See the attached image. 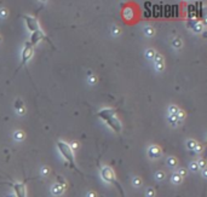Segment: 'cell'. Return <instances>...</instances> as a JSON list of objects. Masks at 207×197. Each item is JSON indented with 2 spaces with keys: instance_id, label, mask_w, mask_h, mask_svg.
Listing matches in <instances>:
<instances>
[{
  "instance_id": "1",
  "label": "cell",
  "mask_w": 207,
  "mask_h": 197,
  "mask_svg": "<svg viewBox=\"0 0 207 197\" xmlns=\"http://www.w3.org/2000/svg\"><path fill=\"white\" fill-rule=\"evenodd\" d=\"M97 116L103 120L104 122L115 132V133H121L123 131V125L121 121L116 116V111L114 108H103L97 113Z\"/></svg>"
},
{
  "instance_id": "2",
  "label": "cell",
  "mask_w": 207,
  "mask_h": 197,
  "mask_svg": "<svg viewBox=\"0 0 207 197\" xmlns=\"http://www.w3.org/2000/svg\"><path fill=\"white\" fill-rule=\"evenodd\" d=\"M56 145H57V149H58L60 154H61V155L63 156V158L68 162V164L70 166V168H73L74 171L79 172L80 174H83V173L79 171V168L76 167L75 155H74V151H73L72 146H70L67 141H64V140H58V141L56 143Z\"/></svg>"
},
{
  "instance_id": "3",
  "label": "cell",
  "mask_w": 207,
  "mask_h": 197,
  "mask_svg": "<svg viewBox=\"0 0 207 197\" xmlns=\"http://www.w3.org/2000/svg\"><path fill=\"white\" fill-rule=\"evenodd\" d=\"M101 177H102V179H103L104 181L113 184V185H114V186L119 190V192H120L121 197H125L124 187H123V186H121V184L118 181L116 176H115V172L113 171V168H111V167H108V166H104V167H102V168H101Z\"/></svg>"
},
{
  "instance_id": "4",
  "label": "cell",
  "mask_w": 207,
  "mask_h": 197,
  "mask_svg": "<svg viewBox=\"0 0 207 197\" xmlns=\"http://www.w3.org/2000/svg\"><path fill=\"white\" fill-rule=\"evenodd\" d=\"M33 53H34V47L27 41L25 44H24V47H23V50H22V56H21V63H20V65H18V68H17V71L23 68V65H25L30 58L33 57Z\"/></svg>"
},
{
  "instance_id": "5",
  "label": "cell",
  "mask_w": 207,
  "mask_h": 197,
  "mask_svg": "<svg viewBox=\"0 0 207 197\" xmlns=\"http://www.w3.org/2000/svg\"><path fill=\"white\" fill-rule=\"evenodd\" d=\"M22 17H23V20H24V22H25V25H27V28L29 29L30 33L41 30L40 24H39V21H38V18H37L35 16H32V15H23Z\"/></svg>"
},
{
  "instance_id": "6",
  "label": "cell",
  "mask_w": 207,
  "mask_h": 197,
  "mask_svg": "<svg viewBox=\"0 0 207 197\" xmlns=\"http://www.w3.org/2000/svg\"><path fill=\"white\" fill-rule=\"evenodd\" d=\"M10 187H12L16 197H27V187L25 181L24 183H5Z\"/></svg>"
},
{
  "instance_id": "7",
  "label": "cell",
  "mask_w": 207,
  "mask_h": 197,
  "mask_svg": "<svg viewBox=\"0 0 207 197\" xmlns=\"http://www.w3.org/2000/svg\"><path fill=\"white\" fill-rule=\"evenodd\" d=\"M42 40H46V41H49L50 42V40L47 39V37L45 35V33L41 30H38V32H34V33H30V39H29V44L34 47L35 45H38L40 41H42Z\"/></svg>"
},
{
  "instance_id": "8",
  "label": "cell",
  "mask_w": 207,
  "mask_h": 197,
  "mask_svg": "<svg viewBox=\"0 0 207 197\" xmlns=\"http://www.w3.org/2000/svg\"><path fill=\"white\" fill-rule=\"evenodd\" d=\"M161 155V150L158 148V146H151L150 149H149V156L153 158H156L159 157Z\"/></svg>"
},
{
  "instance_id": "9",
  "label": "cell",
  "mask_w": 207,
  "mask_h": 197,
  "mask_svg": "<svg viewBox=\"0 0 207 197\" xmlns=\"http://www.w3.org/2000/svg\"><path fill=\"white\" fill-rule=\"evenodd\" d=\"M181 180H182V177H181L178 173H174V174L172 176V181H173L174 184H179Z\"/></svg>"
},
{
  "instance_id": "10",
  "label": "cell",
  "mask_w": 207,
  "mask_h": 197,
  "mask_svg": "<svg viewBox=\"0 0 207 197\" xmlns=\"http://www.w3.org/2000/svg\"><path fill=\"white\" fill-rule=\"evenodd\" d=\"M52 192H53L55 195H61L63 192V187L62 186H55V187L52 189Z\"/></svg>"
},
{
  "instance_id": "11",
  "label": "cell",
  "mask_w": 207,
  "mask_h": 197,
  "mask_svg": "<svg viewBox=\"0 0 207 197\" xmlns=\"http://www.w3.org/2000/svg\"><path fill=\"white\" fill-rule=\"evenodd\" d=\"M167 162H168V163H172V164H171L172 167H174V166L177 164V161H176L174 158H168V161H167Z\"/></svg>"
},
{
  "instance_id": "12",
  "label": "cell",
  "mask_w": 207,
  "mask_h": 197,
  "mask_svg": "<svg viewBox=\"0 0 207 197\" xmlns=\"http://www.w3.org/2000/svg\"><path fill=\"white\" fill-rule=\"evenodd\" d=\"M16 138H17V139H22V138H23V133H21V132H17V133H16Z\"/></svg>"
},
{
  "instance_id": "13",
  "label": "cell",
  "mask_w": 207,
  "mask_h": 197,
  "mask_svg": "<svg viewBox=\"0 0 207 197\" xmlns=\"http://www.w3.org/2000/svg\"><path fill=\"white\" fill-rule=\"evenodd\" d=\"M156 174H158V176H156L158 179H162V178H164V173H162V172H158Z\"/></svg>"
},
{
  "instance_id": "14",
  "label": "cell",
  "mask_w": 207,
  "mask_h": 197,
  "mask_svg": "<svg viewBox=\"0 0 207 197\" xmlns=\"http://www.w3.org/2000/svg\"><path fill=\"white\" fill-rule=\"evenodd\" d=\"M173 44H174V46H177V47H179V46H181V41H178V39L174 40V42H173Z\"/></svg>"
},
{
  "instance_id": "15",
  "label": "cell",
  "mask_w": 207,
  "mask_h": 197,
  "mask_svg": "<svg viewBox=\"0 0 207 197\" xmlns=\"http://www.w3.org/2000/svg\"><path fill=\"white\" fill-rule=\"evenodd\" d=\"M191 168H193L194 171H196V169H197V166H196V163H193V166H191Z\"/></svg>"
},
{
  "instance_id": "16",
  "label": "cell",
  "mask_w": 207,
  "mask_h": 197,
  "mask_svg": "<svg viewBox=\"0 0 207 197\" xmlns=\"http://www.w3.org/2000/svg\"><path fill=\"white\" fill-rule=\"evenodd\" d=\"M88 197H95V192H88Z\"/></svg>"
},
{
  "instance_id": "17",
  "label": "cell",
  "mask_w": 207,
  "mask_h": 197,
  "mask_svg": "<svg viewBox=\"0 0 207 197\" xmlns=\"http://www.w3.org/2000/svg\"><path fill=\"white\" fill-rule=\"evenodd\" d=\"M135 183H136V185H137V186L139 185V180H138V179H136V180H135Z\"/></svg>"
}]
</instances>
